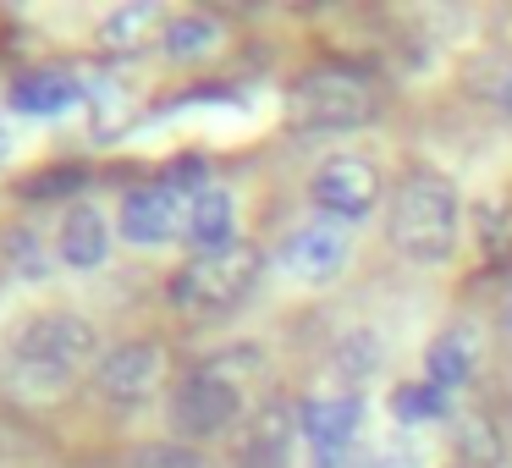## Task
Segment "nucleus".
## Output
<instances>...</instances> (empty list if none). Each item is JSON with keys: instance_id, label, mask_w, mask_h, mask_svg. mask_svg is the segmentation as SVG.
Returning <instances> with one entry per match:
<instances>
[{"instance_id": "nucleus-1", "label": "nucleus", "mask_w": 512, "mask_h": 468, "mask_svg": "<svg viewBox=\"0 0 512 468\" xmlns=\"http://www.w3.org/2000/svg\"><path fill=\"white\" fill-rule=\"evenodd\" d=\"M386 237L402 259L413 265H446L463 237V204H457L452 182L441 171H408L391 193L386 210Z\"/></svg>"}, {"instance_id": "nucleus-2", "label": "nucleus", "mask_w": 512, "mask_h": 468, "mask_svg": "<svg viewBox=\"0 0 512 468\" xmlns=\"http://www.w3.org/2000/svg\"><path fill=\"white\" fill-rule=\"evenodd\" d=\"M89 358H100V336L83 314H34L12 342V375L23 391L50 397V391L72 386Z\"/></svg>"}, {"instance_id": "nucleus-3", "label": "nucleus", "mask_w": 512, "mask_h": 468, "mask_svg": "<svg viewBox=\"0 0 512 468\" xmlns=\"http://www.w3.org/2000/svg\"><path fill=\"white\" fill-rule=\"evenodd\" d=\"M380 94L369 72L342 67V61H320V67L298 72L287 89V122L298 133H353L375 116Z\"/></svg>"}, {"instance_id": "nucleus-4", "label": "nucleus", "mask_w": 512, "mask_h": 468, "mask_svg": "<svg viewBox=\"0 0 512 468\" xmlns=\"http://www.w3.org/2000/svg\"><path fill=\"white\" fill-rule=\"evenodd\" d=\"M259 375V347H232V353L199 364L188 380L177 386V402H171V424L193 441H210L226 424L243 413L248 380Z\"/></svg>"}, {"instance_id": "nucleus-5", "label": "nucleus", "mask_w": 512, "mask_h": 468, "mask_svg": "<svg viewBox=\"0 0 512 468\" xmlns=\"http://www.w3.org/2000/svg\"><path fill=\"white\" fill-rule=\"evenodd\" d=\"M265 276V254H259L248 237L215 248V254H193L188 265L171 276L166 298L177 303L182 314H226L248 298Z\"/></svg>"}, {"instance_id": "nucleus-6", "label": "nucleus", "mask_w": 512, "mask_h": 468, "mask_svg": "<svg viewBox=\"0 0 512 468\" xmlns=\"http://www.w3.org/2000/svg\"><path fill=\"white\" fill-rule=\"evenodd\" d=\"M309 199H314V210H320L325 221L353 226L380 204V171L369 166V160H358V155H331L320 171H314Z\"/></svg>"}, {"instance_id": "nucleus-7", "label": "nucleus", "mask_w": 512, "mask_h": 468, "mask_svg": "<svg viewBox=\"0 0 512 468\" xmlns=\"http://www.w3.org/2000/svg\"><path fill=\"white\" fill-rule=\"evenodd\" d=\"M100 397L116 402V408H144L155 397L160 375H166V347L160 342H116L111 353L100 358Z\"/></svg>"}, {"instance_id": "nucleus-8", "label": "nucleus", "mask_w": 512, "mask_h": 468, "mask_svg": "<svg viewBox=\"0 0 512 468\" xmlns=\"http://www.w3.org/2000/svg\"><path fill=\"white\" fill-rule=\"evenodd\" d=\"M116 232L133 248H160L171 237H182V199L166 182H144V188L122 193V210H116Z\"/></svg>"}, {"instance_id": "nucleus-9", "label": "nucleus", "mask_w": 512, "mask_h": 468, "mask_svg": "<svg viewBox=\"0 0 512 468\" xmlns=\"http://www.w3.org/2000/svg\"><path fill=\"white\" fill-rule=\"evenodd\" d=\"M281 265H287L292 281H303V287H325V281H336L347 270V237L342 226H298V232L281 243Z\"/></svg>"}, {"instance_id": "nucleus-10", "label": "nucleus", "mask_w": 512, "mask_h": 468, "mask_svg": "<svg viewBox=\"0 0 512 468\" xmlns=\"http://www.w3.org/2000/svg\"><path fill=\"white\" fill-rule=\"evenodd\" d=\"M6 105L17 116H61L72 105H83V78L72 67H28L12 78Z\"/></svg>"}, {"instance_id": "nucleus-11", "label": "nucleus", "mask_w": 512, "mask_h": 468, "mask_svg": "<svg viewBox=\"0 0 512 468\" xmlns=\"http://www.w3.org/2000/svg\"><path fill=\"white\" fill-rule=\"evenodd\" d=\"M358 424H364V402L353 397V391H331V397H309L298 408V430L309 435L314 452H342V446H353Z\"/></svg>"}, {"instance_id": "nucleus-12", "label": "nucleus", "mask_w": 512, "mask_h": 468, "mask_svg": "<svg viewBox=\"0 0 512 468\" xmlns=\"http://www.w3.org/2000/svg\"><path fill=\"white\" fill-rule=\"evenodd\" d=\"M424 369H430V380L441 391L468 386L474 369H479V331H474V320L441 325V331L430 336V347H424Z\"/></svg>"}, {"instance_id": "nucleus-13", "label": "nucleus", "mask_w": 512, "mask_h": 468, "mask_svg": "<svg viewBox=\"0 0 512 468\" xmlns=\"http://www.w3.org/2000/svg\"><path fill=\"white\" fill-rule=\"evenodd\" d=\"M237 468H292V413L281 402H265L248 419L243 446H237Z\"/></svg>"}, {"instance_id": "nucleus-14", "label": "nucleus", "mask_w": 512, "mask_h": 468, "mask_svg": "<svg viewBox=\"0 0 512 468\" xmlns=\"http://www.w3.org/2000/svg\"><path fill=\"white\" fill-rule=\"evenodd\" d=\"M182 243L193 254H215V248L237 243V210L226 199V188H204L199 199L182 204Z\"/></svg>"}, {"instance_id": "nucleus-15", "label": "nucleus", "mask_w": 512, "mask_h": 468, "mask_svg": "<svg viewBox=\"0 0 512 468\" xmlns=\"http://www.w3.org/2000/svg\"><path fill=\"white\" fill-rule=\"evenodd\" d=\"M105 254H111V226H105V210H94V204H72V210L61 215V265L100 270Z\"/></svg>"}, {"instance_id": "nucleus-16", "label": "nucleus", "mask_w": 512, "mask_h": 468, "mask_svg": "<svg viewBox=\"0 0 512 468\" xmlns=\"http://www.w3.org/2000/svg\"><path fill=\"white\" fill-rule=\"evenodd\" d=\"M221 39H226V28H221V17H210V12H182L160 28V50H166L171 61H204V56L221 50Z\"/></svg>"}, {"instance_id": "nucleus-17", "label": "nucleus", "mask_w": 512, "mask_h": 468, "mask_svg": "<svg viewBox=\"0 0 512 468\" xmlns=\"http://www.w3.org/2000/svg\"><path fill=\"white\" fill-rule=\"evenodd\" d=\"M452 435H457V463L463 468H501L507 463V441H501V424L490 413H479V408L457 413Z\"/></svg>"}, {"instance_id": "nucleus-18", "label": "nucleus", "mask_w": 512, "mask_h": 468, "mask_svg": "<svg viewBox=\"0 0 512 468\" xmlns=\"http://www.w3.org/2000/svg\"><path fill=\"white\" fill-rule=\"evenodd\" d=\"M155 28H160L155 6H144V0L116 6V12L100 23V50H111V56H133V50L149 45V34H155Z\"/></svg>"}, {"instance_id": "nucleus-19", "label": "nucleus", "mask_w": 512, "mask_h": 468, "mask_svg": "<svg viewBox=\"0 0 512 468\" xmlns=\"http://www.w3.org/2000/svg\"><path fill=\"white\" fill-rule=\"evenodd\" d=\"M391 413H397V424H430V419H452V402L435 380H402L391 391Z\"/></svg>"}, {"instance_id": "nucleus-20", "label": "nucleus", "mask_w": 512, "mask_h": 468, "mask_svg": "<svg viewBox=\"0 0 512 468\" xmlns=\"http://www.w3.org/2000/svg\"><path fill=\"white\" fill-rule=\"evenodd\" d=\"M0 265L12 270V276H23V281H45L50 276V254L28 226H12V232L0 237Z\"/></svg>"}, {"instance_id": "nucleus-21", "label": "nucleus", "mask_w": 512, "mask_h": 468, "mask_svg": "<svg viewBox=\"0 0 512 468\" xmlns=\"http://www.w3.org/2000/svg\"><path fill=\"white\" fill-rule=\"evenodd\" d=\"M336 380H347V386H364V380H375V369H380V342L369 331H353V336H342L336 342Z\"/></svg>"}, {"instance_id": "nucleus-22", "label": "nucleus", "mask_w": 512, "mask_h": 468, "mask_svg": "<svg viewBox=\"0 0 512 468\" xmlns=\"http://www.w3.org/2000/svg\"><path fill=\"white\" fill-rule=\"evenodd\" d=\"M375 468H424V446L413 441L408 430H402V435H386V441L375 446Z\"/></svg>"}, {"instance_id": "nucleus-23", "label": "nucleus", "mask_w": 512, "mask_h": 468, "mask_svg": "<svg viewBox=\"0 0 512 468\" xmlns=\"http://www.w3.org/2000/svg\"><path fill=\"white\" fill-rule=\"evenodd\" d=\"M133 468H204L188 446H155V452L133 457Z\"/></svg>"}, {"instance_id": "nucleus-24", "label": "nucleus", "mask_w": 512, "mask_h": 468, "mask_svg": "<svg viewBox=\"0 0 512 468\" xmlns=\"http://www.w3.org/2000/svg\"><path fill=\"white\" fill-rule=\"evenodd\" d=\"M314 468H375V452L364 446H342V452H314Z\"/></svg>"}, {"instance_id": "nucleus-25", "label": "nucleus", "mask_w": 512, "mask_h": 468, "mask_svg": "<svg viewBox=\"0 0 512 468\" xmlns=\"http://www.w3.org/2000/svg\"><path fill=\"white\" fill-rule=\"evenodd\" d=\"M496 100H501V105H507V111H512V61H507V67H501V78H496Z\"/></svg>"}, {"instance_id": "nucleus-26", "label": "nucleus", "mask_w": 512, "mask_h": 468, "mask_svg": "<svg viewBox=\"0 0 512 468\" xmlns=\"http://www.w3.org/2000/svg\"><path fill=\"white\" fill-rule=\"evenodd\" d=\"M501 325H507V336H512V287L501 292Z\"/></svg>"}, {"instance_id": "nucleus-27", "label": "nucleus", "mask_w": 512, "mask_h": 468, "mask_svg": "<svg viewBox=\"0 0 512 468\" xmlns=\"http://www.w3.org/2000/svg\"><path fill=\"white\" fill-rule=\"evenodd\" d=\"M12 160V133H6V122H0V166Z\"/></svg>"}, {"instance_id": "nucleus-28", "label": "nucleus", "mask_w": 512, "mask_h": 468, "mask_svg": "<svg viewBox=\"0 0 512 468\" xmlns=\"http://www.w3.org/2000/svg\"><path fill=\"white\" fill-rule=\"evenodd\" d=\"M457 468H463V463H457Z\"/></svg>"}]
</instances>
